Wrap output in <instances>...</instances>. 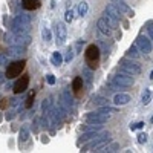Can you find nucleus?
<instances>
[{
  "mask_svg": "<svg viewBox=\"0 0 153 153\" xmlns=\"http://www.w3.org/2000/svg\"><path fill=\"white\" fill-rule=\"evenodd\" d=\"M29 26H31V19L26 14H17L12 20V32L16 35L26 34L29 31Z\"/></svg>",
  "mask_w": 153,
  "mask_h": 153,
  "instance_id": "nucleus-1",
  "label": "nucleus"
},
{
  "mask_svg": "<svg viewBox=\"0 0 153 153\" xmlns=\"http://www.w3.org/2000/svg\"><path fill=\"white\" fill-rule=\"evenodd\" d=\"M135 84V80H133V75L130 74H118L113 76V80L110 83V86L113 89H118V87H130Z\"/></svg>",
  "mask_w": 153,
  "mask_h": 153,
  "instance_id": "nucleus-2",
  "label": "nucleus"
},
{
  "mask_svg": "<svg viewBox=\"0 0 153 153\" xmlns=\"http://www.w3.org/2000/svg\"><path fill=\"white\" fill-rule=\"evenodd\" d=\"M109 144H110V138H109V135H107V136H103V138L94 139L91 144L84 146L81 152H104V149H106Z\"/></svg>",
  "mask_w": 153,
  "mask_h": 153,
  "instance_id": "nucleus-3",
  "label": "nucleus"
},
{
  "mask_svg": "<svg viewBox=\"0 0 153 153\" xmlns=\"http://www.w3.org/2000/svg\"><path fill=\"white\" fill-rule=\"evenodd\" d=\"M84 57H86V61L89 63V68L92 71L97 69V63L100 60V48L97 45H89L84 52Z\"/></svg>",
  "mask_w": 153,
  "mask_h": 153,
  "instance_id": "nucleus-4",
  "label": "nucleus"
},
{
  "mask_svg": "<svg viewBox=\"0 0 153 153\" xmlns=\"http://www.w3.org/2000/svg\"><path fill=\"white\" fill-rule=\"evenodd\" d=\"M120 65H121V71L126 72V74H130V75H133V76L141 74V66H139L136 61L123 58V60L120 61Z\"/></svg>",
  "mask_w": 153,
  "mask_h": 153,
  "instance_id": "nucleus-5",
  "label": "nucleus"
},
{
  "mask_svg": "<svg viewBox=\"0 0 153 153\" xmlns=\"http://www.w3.org/2000/svg\"><path fill=\"white\" fill-rule=\"evenodd\" d=\"M104 17H106V20L112 25V26H117V25L120 23V19H121V12L117 9V6L107 5L106 9H104Z\"/></svg>",
  "mask_w": 153,
  "mask_h": 153,
  "instance_id": "nucleus-6",
  "label": "nucleus"
},
{
  "mask_svg": "<svg viewBox=\"0 0 153 153\" xmlns=\"http://www.w3.org/2000/svg\"><path fill=\"white\" fill-rule=\"evenodd\" d=\"M110 118L109 113H103V112H89L86 115V123L87 124H104L107 123Z\"/></svg>",
  "mask_w": 153,
  "mask_h": 153,
  "instance_id": "nucleus-7",
  "label": "nucleus"
},
{
  "mask_svg": "<svg viewBox=\"0 0 153 153\" xmlns=\"http://www.w3.org/2000/svg\"><path fill=\"white\" fill-rule=\"evenodd\" d=\"M25 65H26V60H22V61H14V63H11V65L8 66L5 75H6V78H16V76H19L22 74V71L25 69Z\"/></svg>",
  "mask_w": 153,
  "mask_h": 153,
  "instance_id": "nucleus-8",
  "label": "nucleus"
},
{
  "mask_svg": "<svg viewBox=\"0 0 153 153\" xmlns=\"http://www.w3.org/2000/svg\"><path fill=\"white\" fill-rule=\"evenodd\" d=\"M136 46H138V49L141 51V52H144L146 55L150 54L152 49H153L152 40H150L149 37H146V35H139V37L136 38Z\"/></svg>",
  "mask_w": 153,
  "mask_h": 153,
  "instance_id": "nucleus-9",
  "label": "nucleus"
},
{
  "mask_svg": "<svg viewBox=\"0 0 153 153\" xmlns=\"http://www.w3.org/2000/svg\"><path fill=\"white\" fill-rule=\"evenodd\" d=\"M60 106L65 109V112H69L71 109H74V98L71 97L68 89L61 91V94H60Z\"/></svg>",
  "mask_w": 153,
  "mask_h": 153,
  "instance_id": "nucleus-10",
  "label": "nucleus"
},
{
  "mask_svg": "<svg viewBox=\"0 0 153 153\" xmlns=\"http://www.w3.org/2000/svg\"><path fill=\"white\" fill-rule=\"evenodd\" d=\"M97 28H98V32L101 34V35H110L112 34V25L106 20V17L103 16L101 19H98V22H97Z\"/></svg>",
  "mask_w": 153,
  "mask_h": 153,
  "instance_id": "nucleus-11",
  "label": "nucleus"
},
{
  "mask_svg": "<svg viewBox=\"0 0 153 153\" xmlns=\"http://www.w3.org/2000/svg\"><path fill=\"white\" fill-rule=\"evenodd\" d=\"M55 32H57V46H63V45L66 43V38H68L66 25H65V23H58Z\"/></svg>",
  "mask_w": 153,
  "mask_h": 153,
  "instance_id": "nucleus-12",
  "label": "nucleus"
},
{
  "mask_svg": "<svg viewBox=\"0 0 153 153\" xmlns=\"http://www.w3.org/2000/svg\"><path fill=\"white\" fill-rule=\"evenodd\" d=\"M107 135H109V133H106V132H101V130L86 132V133H83V135H81V138H80L78 144H81V143H87V141H91V139H98V138H103V136H107Z\"/></svg>",
  "mask_w": 153,
  "mask_h": 153,
  "instance_id": "nucleus-13",
  "label": "nucleus"
},
{
  "mask_svg": "<svg viewBox=\"0 0 153 153\" xmlns=\"http://www.w3.org/2000/svg\"><path fill=\"white\" fill-rule=\"evenodd\" d=\"M28 84H29V76H28V75H23L22 78H19V80L16 81L14 87H12V91H14L16 95H17V94H22V92H25V91L28 89Z\"/></svg>",
  "mask_w": 153,
  "mask_h": 153,
  "instance_id": "nucleus-14",
  "label": "nucleus"
},
{
  "mask_svg": "<svg viewBox=\"0 0 153 153\" xmlns=\"http://www.w3.org/2000/svg\"><path fill=\"white\" fill-rule=\"evenodd\" d=\"M113 3H115V6H117V9L121 12V14H124L127 17H133L135 12L129 8V5H127L126 2H123V0H113Z\"/></svg>",
  "mask_w": 153,
  "mask_h": 153,
  "instance_id": "nucleus-15",
  "label": "nucleus"
},
{
  "mask_svg": "<svg viewBox=\"0 0 153 153\" xmlns=\"http://www.w3.org/2000/svg\"><path fill=\"white\" fill-rule=\"evenodd\" d=\"M130 101H132V98H130L129 94H117V95L113 97L112 103L115 106H126V104H129Z\"/></svg>",
  "mask_w": 153,
  "mask_h": 153,
  "instance_id": "nucleus-16",
  "label": "nucleus"
},
{
  "mask_svg": "<svg viewBox=\"0 0 153 153\" xmlns=\"http://www.w3.org/2000/svg\"><path fill=\"white\" fill-rule=\"evenodd\" d=\"M40 0H22V6L26 11H34L40 8Z\"/></svg>",
  "mask_w": 153,
  "mask_h": 153,
  "instance_id": "nucleus-17",
  "label": "nucleus"
},
{
  "mask_svg": "<svg viewBox=\"0 0 153 153\" xmlns=\"http://www.w3.org/2000/svg\"><path fill=\"white\" fill-rule=\"evenodd\" d=\"M83 83H84V80H83V76H75L74 78V81H72V91L78 95L80 92H81V89H83Z\"/></svg>",
  "mask_w": 153,
  "mask_h": 153,
  "instance_id": "nucleus-18",
  "label": "nucleus"
},
{
  "mask_svg": "<svg viewBox=\"0 0 153 153\" xmlns=\"http://www.w3.org/2000/svg\"><path fill=\"white\" fill-rule=\"evenodd\" d=\"M139 52H141V51L138 49V46H136V43H135V45H132L129 49H127L126 55L129 57V58H133V60H136V58H139Z\"/></svg>",
  "mask_w": 153,
  "mask_h": 153,
  "instance_id": "nucleus-19",
  "label": "nucleus"
},
{
  "mask_svg": "<svg viewBox=\"0 0 153 153\" xmlns=\"http://www.w3.org/2000/svg\"><path fill=\"white\" fill-rule=\"evenodd\" d=\"M63 61H65V58H63L61 52H54L52 57H51V63H52L54 66H60Z\"/></svg>",
  "mask_w": 153,
  "mask_h": 153,
  "instance_id": "nucleus-20",
  "label": "nucleus"
},
{
  "mask_svg": "<svg viewBox=\"0 0 153 153\" xmlns=\"http://www.w3.org/2000/svg\"><path fill=\"white\" fill-rule=\"evenodd\" d=\"M19 139H20V143H25V141H28V139H29V129H28L26 126L20 129V132H19Z\"/></svg>",
  "mask_w": 153,
  "mask_h": 153,
  "instance_id": "nucleus-21",
  "label": "nucleus"
},
{
  "mask_svg": "<svg viewBox=\"0 0 153 153\" xmlns=\"http://www.w3.org/2000/svg\"><path fill=\"white\" fill-rule=\"evenodd\" d=\"M150 101H152V91H150V89H144V92L141 95V103L144 106H147Z\"/></svg>",
  "mask_w": 153,
  "mask_h": 153,
  "instance_id": "nucleus-22",
  "label": "nucleus"
},
{
  "mask_svg": "<svg viewBox=\"0 0 153 153\" xmlns=\"http://www.w3.org/2000/svg\"><path fill=\"white\" fill-rule=\"evenodd\" d=\"M87 11H89L87 2H81V3L78 5V14H80L81 17H84V16H87Z\"/></svg>",
  "mask_w": 153,
  "mask_h": 153,
  "instance_id": "nucleus-23",
  "label": "nucleus"
},
{
  "mask_svg": "<svg viewBox=\"0 0 153 153\" xmlns=\"http://www.w3.org/2000/svg\"><path fill=\"white\" fill-rule=\"evenodd\" d=\"M83 80H84L87 84H91V83H92V69H91V68L83 71Z\"/></svg>",
  "mask_w": 153,
  "mask_h": 153,
  "instance_id": "nucleus-24",
  "label": "nucleus"
},
{
  "mask_svg": "<svg viewBox=\"0 0 153 153\" xmlns=\"http://www.w3.org/2000/svg\"><path fill=\"white\" fill-rule=\"evenodd\" d=\"M94 104H97V106H100V107H103V106H107L109 104V100H106V98H101V97H94Z\"/></svg>",
  "mask_w": 153,
  "mask_h": 153,
  "instance_id": "nucleus-25",
  "label": "nucleus"
},
{
  "mask_svg": "<svg viewBox=\"0 0 153 153\" xmlns=\"http://www.w3.org/2000/svg\"><path fill=\"white\" fill-rule=\"evenodd\" d=\"M42 37H43V40H45L46 43H49L51 40H52V34H51V31H49L48 28H43V29H42Z\"/></svg>",
  "mask_w": 153,
  "mask_h": 153,
  "instance_id": "nucleus-26",
  "label": "nucleus"
},
{
  "mask_svg": "<svg viewBox=\"0 0 153 153\" xmlns=\"http://www.w3.org/2000/svg\"><path fill=\"white\" fill-rule=\"evenodd\" d=\"M98 112H103V113H117L118 112V109H115V107H109V106H103V107H100V110Z\"/></svg>",
  "mask_w": 153,
  "mask_h": 153,
  "instance_id": "nucleus-27",
  "label": "nucleus"
},
{
  "mask_svg": "<svg viewBox=\"0 0 153 153\" xmlns=\"http://www.w3.org/2000/svg\"><path fill=\"white\" fill-rule=\"evenodd\" d=\"M74 17H75L74 11H72V9H68L66 14H65V22H66V23H72V22H74Z\"/></svg>",
  "mask_w": 153,
  "mask_h": 153,
  "instance_id": "nucleus-28",
  "label": "nucleus"
},
{
  "mask_svg": "<svg viewBox=\"0 0 153 153\" xmlns=\"http://www.w3.org/2000/svg\"><path fill=\"white\" fill-rule=\"evenodd\" d=\"M34 98H35V94H34V92H31V94H29V97L26 98L25 107H26V109H31V107H32V103H34Z\"/></svg>",
  "mask_w": 153,
  "mask_h": 153,
  "instance_id": "nucleus-29",
  "label": "nucleus"
},
{
  "mask_svg": "<svg viewBox=\"0 0 153 153\" xmlns=\"http://www.w3.org/2000/svg\"><path fill=\"white\" fill-rule=\"evenodd\" d=\"M118 149H120V144H118V143H113V144L107 146V147L104 149V152H109V153H112V152H118Z\"/></svg>",
  "mask_w": 153,
  "mask_h": 153,
  "instance_id": "nucleus-30",
  "label": "nucleus"
},
{
  "mask_svg": "<svg viewBox=\"0 0 153 153\" xmlns=\"http://www.w3.org/2000/svg\"><path fill=\"white\" fill-rule=\"evenodd\" d=\"M146 26H147V32H149L150 40L153 42V22H147V23H146Z\"/></svg>",
  "mask_w": 153,
  "mask_h": 153,
  "instance_id": "nucleus-31",
  "label": "nucleus"
},
{
  "mask_svg": "<svg viewBox=\"0 0 153 153\" xmlns=\"http://www.w3.org/2000/svg\"><path fill=\"white\" fill-rule=\"evenodd\" d=\"M51 101H52V97H48V98L45 100V103H43V110H45V112L51 110Z\"/></svg>",
  "mask_w": 153,
  "mask_h": 153,
  "instance_id": "nucleus-32",
  "label": "nucleus"
},
{
  "mask_svg": "<svg viewBox=\"0 0 153 153\" xmlns=\"http://www.w3.org/2000/svg\"><path fill=\"white\" fill-rule=\"evenodd\" d=\"M136 138H138V143H139V144H146V143H147V135H146V133H139Z\"/></svg>",
  "mask_w": 153,
  "mask_h": 153,
  "instance_id": "nucleus-33",
  "label": "nucleus"
},
{
  "mask_svg": "<svg viewBox=\"0 0 153 153\" xmlns=\"http://www.w3.org/2000/svg\"><path fill=\"white\" fill-rule=\"evenodd\" d=\"M8 65V55L6 54H0V66Z\"/></svg>",
  "mask_w": 153,
  "mask_h": 153,
  "instance_id": "nucleus-34",
  "label": "nucleus"
},
{
  "mask_svg": "<svg viewBox=\"0 0 153 153\" xmlns=\"http://www.w3.org/2000/svg\"><path fill=\"white\" fill-rule=\"evenodd\" d=\"M72 58H74V51L72 49H68V52L65 55V61H71Z\"/></svg>",
  "mask_w": 153,
  "mask_h": 153,
  "instance_id": "nucleus-35",
  "label": "nucleus"
},
{
  "mask_svg": "<svg viewBox=\"0 0 153 153\" xmlns=\"http://www.w3.org/2000/svg\"><path fill=\"white\" fill-rule=\"evenodd\" d=\"M146 124L144 123H136V124H132L130 126V130H138V129H143Z\"/></svg>",
  "mask_w": 153,
  "mask_h": 153,
  "instance_id": "nucleus-36",
  "label": "nucleus"
},
{
  "mask_svg": "<svg viewBox=\"0 0 153 153\" xmlns=\"http://www.w3.org/2000/svg\"><path fill=\"white\" fill-rule=\"evenodd\" d=\"M46 81H48L51 86H52V84H55V76H54L52 74H49V75L46 76Z\"/></svg>",
  "mask_w": 153,
  "mask_h": 153,
  "instance_id": "nucleus-37",
  "label": "nucleus"
},
{
  "mask_svg": "<svg viewBox=\"0 0 153 153\" xmlns=\"http://www.w3.org/2000/svg\"><path fill=\"white\" fill-rule=\"evenodd\" d=\"M5 78H6V75H3L2 72H0V84H3V81H5Z\"/></svg>",
  "mask_w": 153,
  "mask_h": 153,
  "instance_id": "nucleus-38",
  "label": "nucleus"
},
{
  "mask_svg": "<svg viewBox=\"0 0 153 153\" xmlns=\"http://www.w3.org/2000/svg\"><path fill=\"white\" fill-rule=\"evenodd\" d=\"M14 118V113H6V120L9 121V120H12Z\"/></svg>",
  "mask_w": 153,
  "mask_h": 153,
  "instance_id": "nucleus-39",
  "label": "nucleus"
},
{
  "mask_svg": "<svg viewBox=\"0 0 153 153\" xmlns=\"http://www.w3.org/2000/svg\"><path fill=\"white\" fill-rule=\"evenodd\" d=\"M150 78L153 80V71H152V74H150Z\"/></svg>",
  "mask_w": 153,
  "mask_h": 153,
  "instance_id": "nucleus-40",
  "label": "nucleus"
},
{
  "mask_svg": "<svg viewBox=\"0 0 153 153\" xmlns=\"http://www.w3.org/2000/svg\"><path fill=\"white\" fill-rule=\"evenodd\" d=\"M150 123H153V117H152V118H150Z\"/></svg>",
  "mask_w": 153,
  "mask_h": 153,
  "instance_id": "nucleus-41",
  "label": "nucleus"
},
{
  "mask_svg": "<svg viewBox=\"0 0 153 153\" xmlns=\"http://www.w3.org/2000/svg\"><path fill=\"white\" fill-rule=\"evenodd\" d=\"M2 35H3V34H2V31H0V37H2Z\"/></svg>",
  "mask_w": 153,
  "mask_h": 153,
  "instance_id": "nucleus-42",
  "label": "nucleus"
},
{
  "mask_svg": "<svg viewBox=\"0 0 153 153\" xmlns=\"http://www.w3.org/2000/svg\"><path fill=\"white\" fill-rule=\"evenodd\" d=\"M0 121H2V115H0Z\"/></svg>",
  "mask_w": 153,
  "mask_h": 153,
  "instance_id": "nucleus-43",
  "label": "nucleus"
}]
</instances>
